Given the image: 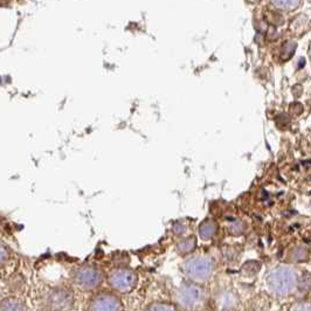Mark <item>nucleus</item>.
Wrapping results in <instances>:
<instances>
[{
    "instance_id": "nucleus-1",
    "label": "nucleus",
    "mask_w": 311,
    "mask_h": 311,
    "mask_svg": "<svg viewBox=\"0 0 311 311\" xmlns=\"http://www.w3.org/2000/svg\"><path fill=\"white\" fill-rule=\"evenodd\" d=\"M300 280V272L295 267L276 266L264 276V289L275 297H288L296 292Z\"/></svg>"
},
{
    "instance_id": "nucleus-2",
    "label": "nucleus",
    "mask_w": 311,
    "mask_h": 311,
    "mask_svg": "<svg viewBox=\"0 0 311 311\" xmlns=\"http://www.w3.org/2000/svg\"><path fill=\"white\" fill-rule=\"evenodd\" d=\"M184 272L194 283L208 281L214 272V264L207 256H194L184 264Z\"/></svg>"
},
{
    "instance_id": "nucleus-3",
    "label": "nucleus",
    "mask_w": 311,
    "mask_h": 311,
    "mask_svg": "<svg viewBox=\"0 0 311 311\" xmlns=\"http://www.w3.org/2000/svg\"><path fill=\"white\" fill-rule=\"evenodd\" d=\"M178 300L179 303L188 309L198 306L204 300V290L196 283L186 284L178 292Z\"/></svg>"
},
{
    "instance_id": "nucleus-4",
    "label": "nucleus",
    "mask_w": 311,
    "mask_h": 311,
    "mask_svg": "<svg viewBox=\"0 0 311 311\" xmlns=\"http://www.w3.org/2000/svg\"><path fill=\"white\" fill-rule=\"evenodd\" d=\"M218 226L212 220H206L199 226V236L202 240H210L216 234Z\"/></svg>"
},
{
    "instance_id": "nucleus-5",
    "label": "nucleus",
    "mask_w": 311,
    "mask_h": 311,
    "mask_svg": "<svg viewBox=\"0 0 311 311\" xmlns=\"http://www.w3.org/2000/svg\"><path fill=\"white\" fill-rule=\"evenodd\" d=\"M276 8L282 10H295L300 5V0H272Z\"/></svg>"
},
{
    "instance_id": "nucleus-6",
    "label": "nucleus",
    "mask_w": 311,
    "mask_h": 311,
    "mask_svg": "<svg viewBox=\"0 0 311 311\" xmlns=\"http://www.w3.org/2000/svg\"><path fill=\"white\" fill-rule=\"evenodd\" d=\"M196 248V239L194 238H191V239H186L182 241V244H179V250L182 253H191V252Z\"/></svg>"
},
{
    "instance_id": "nucleus-7",
    "label": "nucleus",
    "mask_w": 311,
    "mask_h": 311,
    "mask_svg": "<svg viewBox=\"0 0 311 311\" xmlns=\"http://www.w3.org/2000/svg\"><path fill=\"white\" fill-rule=\"evenodd\" d=\"M295 48L296 44L294 42V41H286L284 46H283V53H282L283 60H288V58L292 55L294 52H295Z\"/></svg>"
},
{
    "instance_id": "nucleus-8",
    "label": "nucleus",
    "mask_w": 311,
    "mask_h": 311,
    "mask_svg": "<svg viewBox=\"0 0 311 311\" xmlns=\"http://www.w3.org/2000/svg\"><path fill=\"white\" fill-rule=\"evenodd\" d=\"M289 311H311V302H297Z\"/></svg>"
},
{
    "instance_id": "nucleus-9",
    "label": "nucleus",
    "mask_w": 311,
    "mask_h": 311,
    "mask_svg": "<svg viewBox=\"0 0 311 311\" xmlns=\"http://www.w3.org/2000/svg\"><path fill=\"white\" fill-rule=\"evenodd\" d=\"M150 311H176V309L170 304H157V306H152Z\"/></svg>"
},
{
    "instance_id": "nucleus-10",
    "label": "nucleus",
    "mask_w": 311,
    "mask_h": 311,
    "mask_svg": "<svg viewBox=\"0 0 311 311\" xmlns=\"http://www.w3.org/2000/svg\"><path fill=\"white\" fill-rule=\"evenodd\" d=\"M290 110H294V114L295 115H298V114H300L303 112V106L300 104V103H295V104H292V106H290Z\"/></svg>"
}]
</instances>
